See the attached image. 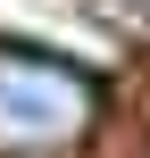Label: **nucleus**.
<instances>
[{
  "mask_svg": "<svg viewBox=\"0 0 150 158\" xmlns=\"http://www.w3.org/2000/svg\"><path fill=\"white\" fill-rule=\"evenodd\" d=\"M117 17H125L134 33H150V0H117Z\"/></svg>",
  "mask_w": 150,
  "mask_h": 158,
  "instance_id": "f03ea898",
  "label": "nucleus"
},
{
  "mask_svg": "<svg viewBox=\"0 0 150 158\" xmlns=\"http://www.w3.org/2000/svg\"><path fill=\"white\" fill-rule=\"evenodd\" d=\"M100 125V83L50 50L0 42V158H50L75 150Z\"/></svg>",
  "mask_w": 150,
  "mask_h": 158,
  "instance_id": "f257e3e1",
  "label": "nucleus"
}]
</instances>
